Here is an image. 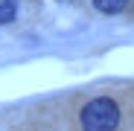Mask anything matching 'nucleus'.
<instances>
[{
    "mask_svg": "<svg viewBox=\"0 0 134 131\" xmlns=\"http://www.w3.org/2000/svg\"><path fill=\"white\" fill-rule=\"evenodd\" d=\"M82 131H117L120 125V105L108 96L91 99L79 114Z\"/></svg>",
    "mask_w": 134,
    "mask_h": 131,
    "instance_id": "1",
    "label": "nucleus"
},
{
    "mask_svg": "<svg viewBox=\"0 0 134 131\" xmlns=\"http://www.w3.org/2000/svg\"><path fill=\"white\" fill-rule=\"evenodd\" d=\"M18 18V0H0V26L12 24Z\"/></svg>",
    "mask_w": 134,
    "mask_h": 131,
    "instance_id": "2",
    "label": "nucleus"
},
{
    "mask_svg": "<svg viewBox=\"0 0 134 131\" xmlns=\"http://www.w3.org/2000/svg\"><path fill=\"white\" fill-rule=\"evenodd\" d=\"M93 6L99 12H105V15H117V12H122L128 6V0H93Z\"/></svg>",
    "mask_w": 134,
    "mask_h": 131,
    "instance_id": "3",
    "label": "nucleus"
}]
</instances>
